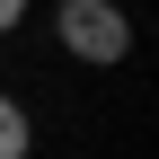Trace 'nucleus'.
I'll return each instance as SVG.
<instances>
[{
    "label": "nucleus",
    "instance_id": "f257e3e1",
    "mask_svg": "<svg viewBox=\"0 0 159 159\" xmlns=\"http://www.w3.org/2000/svg\"><path fill=\"white\" fill-rule=\"evenodd\" d=\"M53 35H62V53L89 62V71H115L133 53V18L115 9V0H62V9H53Z\"/></svg>",
    "mask_w": 159,
    "mask_h": 159
},
{
    "label": "nucleus",
    "instance_id": "f03ea898",
    "mask_svg": "<svg viewBox=\"0 0 159 159\" xmlns=\"http://www.w3.org/2000/svg\"><path fill=\"white\" fill-rule=\"evenodd\" d=\"M27 150H35V115L0 89V159H27Z\"/></svg>",
    "mask_w": 159,
    "mask_h": 159
},
{
    "label": "nucleus",
    "instance_id": "7ed1b4c3",
    "mask_svg": "<svg viewBox=\"0 0 159 159\" xmlns=\"http://www.w3.org/2000/svg\"><path fill=\"white\" fill-rule=\"evenodd\" d=\"M9 27H27V0H0V35Z\"/></svg>",
    "mask_w": 159,
    "mask_h": 159
}]
</instances>
